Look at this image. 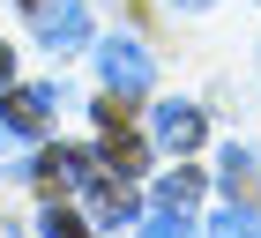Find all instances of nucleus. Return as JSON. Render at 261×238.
Segmentation results:
<instances>
[{
  "mask_svg": "<svg viewBox=\"0 0 261 238\" xmlns=\"http://www.w3.org/2000/svg\"><path fill=\"white\" fill-rule=\"evenodd\" d=\"M97 75H105V90H120V97H142V90L157 82V60L142 52L135 38H105V45H97Z\"/></svg>",
  "mask_w": 261,
  "mask_h": 238,
  "instance_id": "nucleus-1",
  "label": "nucleus"
},
{
  "mask_svg": "<svg viewBox=\"0 0 261 238\" xmlns=\"http://www.w3.org/2000/svg\"><path fill=\"white\" fill-rule=\"evenodd\" d=\"M22 15L38 22V38L53 45V52H82V38H90V15H82V0H22Z\"/></svg>",
  "mask_w": 261,
  "mask_h": 238,
  "instance_id": "nucleus-2",
  "label": "nucleus"
},
{
  "mask_svg": "<svg viewBox=\"0 0 261 238\" xmlns=\"http://www.w3.org/2000/svg\"><path fill=\"white\" fill-rule=\"evenodd\" d=\"M194 194H201V171H164L157 178V209H149V231L157 238L194 231Z\"/></svg>",
  "mask_w": 261,
  "mask_h": 238,
  "instance_id": "nucleus-3",
  "label": "nucleus"
},
{
  "mask_svg": "<svg viewBox=\"0 0 261 238\" xmlns=\"http://www.w3.org/2000/svg\"><path fill=\"white\" fill-rule=\"evenodd\" d=\"M201 134H209V119L194 112V104H157V149H172V157H187V149H201Z\"/></svg>",
  "mask_w": 261,
  "mask_h": 238,
  "instance_id": "nucleus-4",
  "label": "nucleus"
},
{
  "mask_svg": "<svg viewBox=\"0 0 261 238\" xmlns=\"http://www.w3.org/2000/svg\"><path fill=\"white\" fill-rule=\"evenodd\" d=\"M53 104H60L53 82H38V90H8V97H0V119H8V134H38Z\"/></svg>",
  "mask_w": 261,
  "mask_h": 238,
  "instance_id": "nucleus-5",
  "label": "nucleus"
},
{
  "mask_svg": "<svg viewBox=\"0 0 261 238\" xmlns=\"http://www.w3.org/2000/svg\"><path fill=\"white\" fill-rule=\"evenodd\" d=\"M105 157L120 164V171H135V164H142V141L127 134V119H120V127H105Z\"/></svg>",
  "mask_w": 261,
  "mask_h": 238,
  "instance_id": "nucleus-6",
  "label": "nucleus"
},
{
  "mask_svg": "<svg viewBox=\"0 0 261 238\" xmlns=\"http://www.w3.org/2000/svg\"><path fill=\"white\" fill-rule=\"evenodd\" d=\"M209 231H224V238H261V216L231 201V209H217V223H209Z\"/></svg>",
  "mask_w": 261,
  "mask_h": 238,
  "instance_id": "nucleus-7",
  "label": "nucleus"
},
{
  "mask_svg": "<svg viewBox=\"0 0 261 238\" xmlns=\"http://www.w3.org/2000/svg\"><path fill=\"white\" fill-rule=\"evenodd\" d=\"M38 231H45V238H82V216H75V209H60V201H53Z\"/></svg>",
  "mask_w": 261,
  "mask_h": 238,
  "instance_id": "nucleus-8",
  "label": "nucleus"
},
{
  "mask_svg": "<svg viewBox=\"0 0 261 238\" xmlns=\"http://www.w3.org/2000/svg\"><path fill=\"white\" fill-rule=\"evenodd\" d=\"M8 75H15V52H8V45H0V90H8Z\"/></svg>",
  "mask_w": 261,
  "mask_h": 238,
  "instance_id": "nucleus-9",
  "label": "nucleus"
},
{
  "mask_svg": "<svg viewBox=\"0 0 261 238\" xmlns=\"http://www.w3.org/2000/svg\"><path fill=\"white\" fill-rule=\"evenodd\" d=\"M172 8H209V0H172Z\"/></svg>",
  "mask_w": 261,
  "mask_h": 238,
  "instance_id": "nucleus-10",
  "label": "nucleus"
}]
</instances>
